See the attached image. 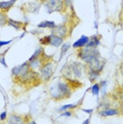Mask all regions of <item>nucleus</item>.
Listing matches in <instances>:
<instances>
[{
    "label": "nucleus",
    "instance_id": "1",
    "mask_svg": "<svg viewBox=\"0 0 123 124\" xmlns=\"http://www.w3.org/2000/svg\"><path fill=\"white\" fill-rule=\"evenodd\" d=\"M51 96L56 100H63L69 97L71 94V88L69 84L58 82L50 89Z\"/></svg>",
    "mask_w": 123,
    "mask_h": 124
},
{
    "label": "nucleus",
    "instance_id": "2",
    "mask_svg": "<svg viewBox=\"0 0 123 124\" xmlns=\"http://www.w3.org/2000/svg\"><path fill=\"white\" fill-rule=\"evenodd\" d=\"M39 42L42 45H52L58 47L63 45V39L55 35H50L45 36L39 39Z\"/></svg>",
    "mask_w": 123,
    "mask_h": 124
},
{
    "label": "nucleus",
    "instance_id": "3",
    "mask_svg": "<svg viewBox=\"0 0 123 124\" xmlns=\"http://www.w3.org/2000/svg\"><path fill=\"white\" fill-rule=\"evenodd\" d=\"M41 79L45 82L49 81L54 75V66L51 62L44 63L40 68Z\"/></svg>",
    "mask_w": 123,
    "mask_h": 124
},
{
    "label": "nucleus",
    "instance_id": "4",
    "mask_svg": "<svg viewBox=\"0 0 123 124\" xmlns=\"http://www.w3.org/2000/svg\"><path fill=\"white\" fill-rule=\"evenodd\" d=\"M64 6V2L62 1H49L45 4V7L49 14L55 11H61Z\"/></svg>",
    "mask_w": 123,
    "mask_h": 124
},
{
    "label": "nucleus",
    "instance_id": "5",
    "mask_svg": "<svg viewBox=\"0 0 123 124\" xmlns=\"http://www.w3.org/2000/svg\"><path fill=\"white\" fill-rule=\"evenodd\" d=\"M52 32H53V35H57L63 38L67 35L68 29L63 25H56V27L52 29Z\"/></svg>",
    "mask_w": 123,
    "mask_h": 124
},
{
    "label": "nucleus",
    "instance_id": "6",
    "mask_svg": "<svg viewBox=\"0 0 123 124\" xmlns=\"http://www.w3.org/2000/svg\"><path fill=\"white\" fill-rule=\"evenodd\" d=\"M89 41V38L86 36V35H82L80 38H79L77 41L72 45V46L74 48H83L87 46V45L88 44Z\"/></svg>",
    "mask_w": 123,
    "mask_h": 124
},
{
    "label": "nucleus",
    "instance_id": "7",
    "mask_svg": "<svg viewBox=\"0 0 123 124\" xmlns=\"http://www.w3.org/2000/svg\"><path fill=\"white\" fill-rule=\"evenodd\" d=\"M119 114V111L116 108H107L102 110L100 112V115L103 117H108V116H116Z\"/></svg>",
    "mask_w": 123,
    "mask_h": 124
},
{
    "label": "nucleus",
    "instance_id": "8",
    "mask_svg": "<svg viewBox=\"0 0 123 124\" xmlns=\"http://www.w3.org/2000/svg\"><path fill=\"white\" fill-rule=\"evenodd\" d=\"M15 1H0V11L5 13L8 12L9 9L14 6Z\"/></svg>",
    "mask_w": 123,
    "mask_h": 124
},
{
    "label": "nucleus",
    "instance_id": "9",
    "mask_svg": "<svg viewBox=\"0 0 123 124\" xmlns=\"http://www.w3.org/2000/svg\"><path fill=\"white\" fill-rule=\"evenodd\" d=\"M23 118L21 116L16 115V114H11L8 118V124H23Z\"/></svg>",
    "mask_w": 123,
    "mask_h": 124
},
{
    "label": "nucleus",
    "instance_id": "10",
    "mask_svg": "<svg viewBox=\"0 0 123 124\" xmlns=\"http://www.w3.org/2000/svg\"><path fill=\"white\" fill-rule=\"evenodd\" d=\"M56 24L54 21H42L40 23L37 25V28H51L53 29L56 27Z\"/></svg>",
    "mask_w": 123,
    "mask_h": 124
},
{
    "label": "nucleus",
    "instance_id": "11",
    "mask_svg": "<svg viewBox=\"0 0 123 124\" xmlns=\"http://www.w3.org/2000/svg\"><path fill=\"white\" fill-rule=\"evenodd\" d=\"M7 23L8 25H11L12 27L15 28V29H18V30L21 29L23 25V23L22 22L16 21H14L13 19H11V18H8Z\"/></svg>",
    "mask_w": 123,
    "mask_h": 124
},
{
    "label": "nucleus",
    "instance_id": "12",
    "mask_svg": "<svg viewBox=\"0 0 123 124\" xmlns=\"http://www.w3.org/2000/svg\"><path fill=\"white\" fill-rule=\"evenodd\" d=\"M44 53V51H43V49L42 47H39L38 49H37L35 50V52H34V54L31 56V57L29 59L28 61H31V60H34V59H39V56L42 55V54Z\"/></svg>",
    "mask_w": 123,
    "mask_h": 124
},
{
    "label": "nucleus",
    "instance_id": "13",
    "mask_svg": "<svg viewBox=\"0 0 123 124\" xmlns=\"http://www.w3.org/2000/svg\"><path fill=\"white\" fill-rule=\"evenodd\" d=\"M70 47V44L69 42L63 44V45L61 46V54H60V59H61L63 57V56L67 53V52L68 51Z\"/></svg>",
    "mask_w": 123,
    "mask_h": 124
},
{
    "label": "nucleus",
    "instance_id": "14",
    "mask_svg": "<svg viewBox=\"0 0 123 124\" xmlns=\"http://www.w3.org/2000/svg\"><path fill=\"white\" fill-rule=\"evenodd\" d=\"M8 18L5 13L0 11V25L3 26L7 23Z\"/></svg>",
    "mask_w": 123,
    "mask_h": 124
},
{
    "label": "nucleus",
    "instance_id": "15",
    "mask_svg": "<svg viewBox=\"0 0 123 124\" xmlns=\"http://www.w3.org/2000/svg\"><path fill=\"white\" fill-rule=\"evenodd\" d=\"M77 107V105L76 104H65V105H63V107H61V108H59V111H67V110H69V109H73V108H75Z\"/></svg>",
    "mask_w": 123,
    "mask_h": 124
},
{
    "label": "nucleus",
    "instance_id": "16",
    "mask_svg": "<svg viewBox=\"0 0 123 124\" xmlns=\"http://www.w3.org/2000/svg\"><path fill=\"white\" fill-rule=\"evenodd\" d=\"M100 92V87L99 85L96 83L93 85L92 87V93L93 95H95V96H98Z\"/></svg>",
    "mask_w": 123,
    "mask_h": 124
},
{
    "label": "nucleus",
    "instance_id": "17",
    "mask_svg": "<svg viewBox=\"0 0 123 124\" xmlns=\"http://www.w3.org/2000/svg\"><path fill=\"white\" fill-rule=\"evenodd\" d=\"M4 54H5V53H4V54L1 55V57H0V63H1V65H3L4 67L8 68L6 60H5V57H4Z\"/></svg>",
    "mask_w": 123,
    "mask_h": 124
},
{
    "label": "nucleus",
    "instance_id": "18",
    "mask_svg": "<svg viewBox=\"0 0 123 124\" xmlns=\"http://www.w3.org/2000/svg\"><path fill=\"white\" fill-rule=\"evenodd\" d=\"M11 42H13V39L8 40V41H2V40H0V47H2V46H5V45H7L8 44H10Z\"/></svg>",
    "mask_w": 123,
    "mask_h": 124
},
{
    "label": "nucleus",
    "instance_id": "19",
    "mask_svg": "<svg viewBox=\"0 0 123 124\" xmlns=\"http://www.w3.org/2000/svg\"><path fill=\"white\" fill-rule=\"evenodd\" d=\"M7 116V111L2 112V113L0 114V120H1V121H4V120H6Z\"/></svg>",
    "mask_w": 123,
    "mask_h": 124
},
{
    "label": "nucleus",
    "instance_id": "20",
    "mask_svg": "<svg viewBox=\"0 0 123 124\" xmlns=\"http://www.w3.org/2000/svg\"><path fill=\"white\" fill-rule=\"evenodd\" d=\"M61 116H65V117H70V116H72V112H71V111H65L64 113L62 114Z\"/></svg>",
    "mask_w": 123,
    "mask_h": 124
},
{
    "label": "nucleus",
    "instance_id": "21",
    "mask_svg": "<svg viewBox=\"0 0 123 124\" xmlns=\"http://www.w3.org/2000/svg\"><path fill=\"white\" fill-rule=\"evenodd\" d=\"M82 124H90V118H88L86 120H85L82 122Z\"/></svg>",
    "mask_w": 123,
    "mask_h": 124
},
{
    "label": "nucleus",
    "instance_id": "22",
    "mask_svg": "<svg viewBox=\"0 0 123 124\" xmlns=\"http://www.w3.org/2000/svg\"><path fill=\"white\" fill-rule=\"evenodd\" d=\"M83 111H85V112H87L88 114H90V113L92 111V109H91V110H86V109H83Z\"/></svg>",
    "mask_w": 123,
    "mask_h": 124
},
{
    "label": "nucleus",
    "instance_id": "23",
    "mask_svg": "<svg viewBox=\"0 0 123 124\" xmlns=\"http://www.w3.org/2000/svg\"><path fill=\"white\" fill-rule=\"evenodd\" d=\"M28 124H36V122H35V121H30V122L28 123Z\"/></svg>",
    "mask_w": 123,
    "mask_h": 124
}]
</instances>
